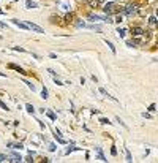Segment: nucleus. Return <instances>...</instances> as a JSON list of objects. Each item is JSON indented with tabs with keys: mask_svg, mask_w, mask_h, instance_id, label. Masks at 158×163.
<instances>
[{
	"mask_svg": "<svg viewBox=\"0 0 158 163\" xmlns=\"http://www.w3.org/2000/svg\"><path fill=\"white\" fill-rule=\"evenodd\" d=\"M103 10H104V13L108 16H111V14H114V13L119 11V10H117V5H116V3H112V2H111V3H106Z\"/></svg>",
	"mask_w": 158,
	"mask_h": 163,
	"instance_id": "obj_1",
	"label": "nucleus"
},
{
	"mask_svg": "<svg viewBox=\"0 0 158 163\" xmlns=\"http://www.w3.org/2000/svg\"><path fill=\"white\" fill-rule=\"evenodd\" d=\"M131 32H133V37L136 38L134 43H141L142 41V35H144V30L139 29V27H134V29H131Z\"/></svg>",
	"mask_w": 158,
	"mask_h": 163,
	"instance_id": "obj_2",
	"label": "nucleus"
},
{
	"mask_svg": "<svg viewBox=\"0 0 158 163\" xmlns=\"http://www.w3.org/2000/svg\"><path fill=\"white\" fill-rule=\"evenodd\" d=\"M57 5H58V8H60L62 11H70L71 10V5H70L68 0H58Z\"/></svg>",
	"mask_w": 158,
	"mask_h": 163,
	"instance_id": "obj_3",
	"label": "nucleus"
},
{
	"mask_svg": "<svg viewBox=\"0 0 158 163\" xmlns=\"http://www.w3.org/2000/svg\"><path fill=\"white\" fill-rule=\"evenodd\" d=\"M123 13H125L126 16H134L137 13V8H136V6H133V5H128V6L123 8Z\"/></svg>",
	"mask_w": 158,
	"mask_h": 163,
	"instance_id": "obj_4",
	"label": "nucleus"
},
{
	"mask_svg": "<svg viewBox=\"0 0 158 163\" xmlns=\"http://www.w3.org/2000/svg\"><path fill=\"white\" fill-rule=\"evenodd\" d=\"M27 24V27L30 29V30H33V32H38V33H44V30H43L40 26H37V24H33V22H30V21H27L25 22Z\"/></svg>",
	"mask_w": 158,
	"mask_h": 163,
	"instance_id": "obj_5",
	"label": "nucleus"
},
{
	"mask_svg": "<svg viewBox=\"0 0 158 163\" xmlns=\"http://www.w3.org/2000/svg\"><path fill=\"white\" fill-rule=\"evenodd\" d=\"M13 24H14V26H17V27H19V29H25V30H27V29H29V27H27V24H25V22H19V21H17V19H13Z\"/></svg>",
	"mask_w": 158,
	"mask_h": 163,
	"instance_id": "obj_6",
	"label": "nucleus"
},
{
	"mask_svg": "<svg viewBox=\"0 0 158 163\" xmlns=\"http://www.w3.org/2000/svg\"><path fill=\"white\" fill-rule=\"evenodd\" d=\"M54 136H55L57 142H60V144H67V141H65V139L60 136V132H58V130H55V135H54Z\"/></svg>",
	"mask_w": 158,
	"mask_h": 163,
	"instance_id": "obj_7",
	"label": "nucleus"
},
{
	"mask_svg": "<svg viewBox=\"0 0 158 163\" xmlns=\"http://www.w3.org/2000/svg\"><path fill=\"white\" fill-rule=\"evenodd\" d=\"M25 6L32 10V8H38V3H37V2H32V0H27V2H25Z\"/></svg>",
	"mask_w": 158,
	"mask_h": 163,
	"instance_id": "obj_8",
	"label": "nucleus"
},
{
	"mask_svg": "<svg viewBox=\"0 0 158 163\" xmlns=\"http://www.w3.org/2000/svg\"><path fill=\"white\" fill-rule=\"evenodd\" d=\"M96 152H98V157H100L101 162H108V160H106V157L103 155V150H101V147H96Z\"/></svg>",
	"mask_w": 158,
	"mask_h": 163,
	"instance_id": "obj_9",
	"label": "nucleus"
},
{
	"mask_svg": "<svg viewBox=\"0 0 158 163\" xmlns=\"http://www.w3.org/2000/svg\"><path fill=\"white\" fill-rule=\"evenodd\" d=\"M24 82H25V84H27V87H29V89H30L32 92H35V90H37V87H35V86L32 84L30 81H27V79H24Z\"/></svg>",
	"mask_w": 158,
	"mask_h": 163,
	"instance_id": "obj_10",
	"label": "nucleus"
},
{
	"mask_svg": "<svg viewBox=\"0 0 158 163\" xmlns=\"http://www.w3.org/2000/svg\"><path fill=\"white\" fill-rule=\"evenodd\" d=\"M104 43L108 44V46H109V49H111V51H112V52L116 54V47H114V44H112V43H111L109 40H104Z\"/></svg>",
	"mask_w": 158,
	"mask_h": 163,
	"instance_id": "obj_11",
	"label": "nucleus"
},
{
	"mask_svg": "<svg viewBox=\"0 0 158 163\" xmlns=\"http://www.w3.org/2000/svg\"><path fill=\"white\" fill-rule=\"evenodd\" d=\"M10 68H13V70H17V71H19V73H22V74L25 73V71H24V70H22L21 67H17V65H13V63L10 65Z\"/></svg>",
	"mask_w": 158,
	"mask_h": 163,
	"instance_id": "obj_12",
	"label": "nucleus"
},
{
	"mask_svg": "<svg viewBox=\"0 0 158 163\" xmlns=\"http://www.w3.org/2000/svg\"><path fill=\"white\" fill-rule=\"evenodd\" d=\"M85 27H89V29H92V30H96V32H101L100 26H93V24H92V26H85Z\"/></svg>",
	"mask_w": 158,
	"mask_h": 163,
	"instance_id": "obj_13",
	"label": "nucleus"
},
{
	"mask_svg": "<svg viewBox=\"0 0 158 163\" xmlns=\"http://www.w3.org/2000/svg\"><path fill=\"white\" fill-rule=\"evenodd\" d=\"M117 35H119L120 38H123L125 37V29H117Z\"/></svg>",
	"mask_w": 158,
	"mask_h": 163,
	"instance_id": "obj_14",
	"label": "nucleus"
},
{
	"mask_svg": "<svg viewBox=\"0 0 158 163\" xmlns=\"http://www.w3.org/2000/svg\"><path fill=\"white\" fill-rule=\"evenodd\" d=\"M41 98H44V100L47 98V89L46 87H43V90H41Z\"/></svg>",
	"mask_w": 158,
	"mask_h": 163,
	"instance_id": "obj_15",
	"label": "nucleus"
},
{
	"mask_svg": "<svg viewBox=\"0 0 158 163\" xmlns=\"http://www.w3.org/2000/svg\"><path fill=\"white\" fill-rule=\"evenodd\" d=\"M46 114H47V117H49V119H52V120H55V114H54L52 111H46Z\"/></svg>",
	"mask_w": 158,
	"mask_h": 163,
	"instance_id": "obj_16",
	"label": "nucleus"
},
{
	"mask_svg": "<svg viewBox=\"0 0 158 163\" xmlns=\"http://www.w3.org/2000/svg\"><path fill=\"white\" fill-rule=\"evenodd\" d=\"M25 108H27V111H29L30 114H33V112H35V108H33V106H32V105H27Z\"/></svg>",
	"mask_w": 158,
	"mask_h": 163,
	"instance_id": "obj_17",
	"label": "nucleus"
},
{
	"mask_svg": "<svg viewBox=\"0 0 158 163\" xmlns=\"http://www.w3.org/2000/svg\"><path fill=\"white\" fill-rule=\"evenodd\" d=\"M0 108H2V109H5V111H8V106H6L2 100H0Z\"/></svg>",
	"mask_w": 158,
	"mask_h": 163,
	"instance_id": "obj_18",
	"label": "nucleus"
},
{
	"mask_svg": "<svg viewBox=\"0 0 158 163\" xmlns=\"http://www.w3.org/2000/svg\"><path fill=\"white\" fill-rule=\"evenodd\" d=\"M149 22H150V26H155V24H157V19H155V17H150V19H149Z\"/></svg>",
	"mask_w": 158,
	"mask_h": 163,
	"instance_id": "obj_19",
	"label": "nucleus"
},
{
	"mask_svg": "<svg viewBox=\"0 0 158 163\" xmlns=\"http://www.w3.org/2000/svg\"><path fill=\"white\" fill-rule=\"evenodd\" d=\"M100 122H101V124H111V122L108 120L106 117H101V119H100Z\"/></svg>",
	"mask_w": 158,
	"mask_h": 163,
	"instance_id": "obj_20",
	"label": "nucleus"
},
{
	"mask_svg": "<svg viewBox=\"0 0 158 163\" xmlns=\"http://www.w3.org/2000/svg\"><path fill=\"white\" fill-rule=\"evenodd\" d=\"M6 160H8L6 155H5V154H2V155H0V162H6Z\"/></svg>",
	"mask_w": 158,
	"mask_h": 163,
	"instance_id": "obj_21",
	"label": "nucleus"
},
{
	"mask_svg": "<svg viewBox=\"0 0 158 163\" xmlns=\"http://www.w3.org/2000/svg\"><path fill=\"white\" fill-rule=\"evenodd\" d=\"M13 49H14V51H19V52H24V49H22V47H19V46H14Z\"/></svg>",
	"mask_w": 158,
	"mask_h": 163,
	"instance_id": "obj_22",
	"label": "nucleus"
},
{
	"mask_svg": "<svg viewBox=\"0 0 158 163\" xmlns=\"http://www.w3.org/2000/svg\"><path fill=\"white\" fill-rule=\"evenodd\" d=\"M49 150L54 152V150H55V144H49Z\"/></svg>",
	"mask_w": 158,
	"mask_h": 163,
	"instance_id": "obj_23",
	"label": "nucleus"
},
{
	"mask_svg": "<svg viewBox=\"0 0 158 163\" xmlns=\"http://www.w3.org/2000/svg\"><path fill=\"white\" fill-rule=\"evenodd\" d=\"M142 117H146V119H150L152 116H150V114H147V112H142Z\"/></svg>",
	"mask_w": 158,
	"mask_h": 163,
	"instance_id": "obj_24",
	"label": "nucleus"
},
{
	"mask_svg": "<svg viewBox=\"0 0 158 163\" xmlns=\"http://www.w3.org/2000/svg\"><path fill=\"white\" fill-rule=\"evenodd\" d=\"M111 154H112V155H117V149L112 147V149H111Z\"/></svg>",
	"mask_w": 158,
	"mask_h": 163,
	"instance_id": "obj_25",
	"label": "nucleus"
},
{
	"mask_svg": "<svg viewBox=\"0 0 158 163\" xmlns=\"http://www.w3.org/2000/svg\"><path fill=\"white\" fill-rule=\"evenodd\" d=\"M149 111H150V112H153V111H155V105H150V106H149Z\"/></svg>",
	"mask_w": 158,
	"mask_h": 163,
	"instance_id": "obj_26",
	"label": "nucleus"
},
{
	"mask_svg": "<svg viewBox=\"0 0 158 163\" xmlns=\"http://www.w3.org/2000/svg\"><path fill=\"white\" fill-rule=\"evenodd\" d=\"M126 162H131V155H130V152H126Z\"/></svg>",
	"mask_w": 158,
	"mask_h": 163,
	"instance_id": "obj_27",
	"label": "nucleus"
},
{
	"mask_svg": "<svg viewBox=\"0 0 158 163\" xmlns=\"http://www.w3.org/2000/svg\"><path fill=\"white\" fill-rule=\"evenodd\" d=\"M73 150H76V149H74V147H68V149H67V152H65V154H70V152H73Z\"/></svg>",
	"mask_w": 158,
	"mask_h": 163,
	"instance_id": "obj_28",
	"label": "nucleus"
},
{
	"mask_svg": "<svg viewBox=\"0 0 158 163\" xmlns=\"http://www.w3.org/2000/svg\"><path fill=\"white\" fill-rule=\"evenodd\" d=\"M22 147H24V146H22V144H16V146H14V149H19V150H21Z\"/></svg>",
	"mask_w": 158,
	"mask_h": 163,
	"instance_id": "obj_29",
	"label": "nucleus"
},
{
	"mask_svg": "<svg viewBox=\"0 0 158 163\" xmlns=\"http://www.w3.org/2000/svg\"><path fill=\"white\" fill-rule=\"evenodd\" d=\"M122 21H123V19H122V16H117V19L114 22H122Z\"/></svg>",
	"mask_w": 158,
	"mask_h": 163,
	"instance_id": "obj_30",
	"label": "nucleus"
},
{
	"mask_svg": "<svg viewBox=\"0 0 158 163\" xmlns=\"http://www.w3.org/2000/svg\"><path fill=\"white\" fill-rule=\"evenodd\" d=\"M0 76H6V74H5V73H2V71H0Z\"/></svg>",
	"mask_w": 158,
	"mask_h": 163,
	"instance_id": "obj_31",
	"label": "nucleus"
},
{
	"mask_svg": "<svg viewBox=\"0 0 158 163\" xmlns=\"http://www.w3.org/2000/svg\"><path fill=\"white\" fill-rule=\"evenodd\" d=\"M0 14H3V11H2V10H0Z\"/></svg>",
	"mask_w": 158,
	"mask_h": 163,
	"instance_id": "obj_32",
	"label": "nucleus"
}]
</instances>
